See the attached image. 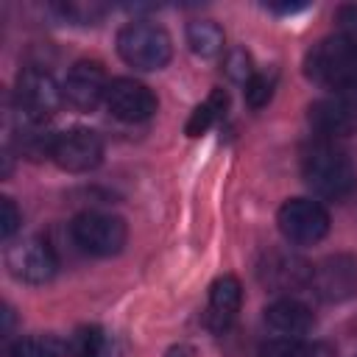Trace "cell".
Segmentation results:
<instances>
[{
	"label": "cell",
	"mask_w": 357,
	"mask_h": 357,
	"mask_svg": "<svg viewBox=\"0 0 357 357\" xmlns=\"http://www.w3.org/2000/svg\"><path fill=\"white\" fill-rule=\"evenodd\" d=\"M64 351L70 349L56 335H20L8 346L11 357H64Z\"/></svg>",
	"instance_id": "obj_19"
},
{
	"label": "cell",
	"mask_w": 357,
	"mask_h": 357,
	"mask_svg": "<svg viewBox=\"0 0 357 357\" xmlns=\"http://www.w3.org/2000/svg\"><path fill=\"white\" fill-rule=\"evenodd\" d=\"M187 45L201 59H215L223 53V31L212 20H195L187 25Z\"/></svg>",
	"instance_id": "obj_17"
},
{
	"label": "cell",
	"mask_w": 357,
	"mask_h": 357,
	"mask_svg": "<svg viewBox=\"0 0 357 357\" xmlns=\"http://www.w3.org/2000/svg\"><path fill=\"white\" fill-rule=\"evenodd\" d=\"M310 276H312V265L287 251H271L259 262V282L273 293H293L310 287Z\"/></svg>",
	"instance_id": "obj_13"
},
{
	"label": "cell",
	"mask_w": 357,
	"mask_h": 357,
	"mask_svg": "<svg viewBox=\"0 0 357 357\" xmlns=\"http://www.w3.org/2000/svg\"><path fill=\"white\" fill-rule=\"evenodd\" d=\"M226 106H229V95H226L223 89H212L209 98L192 109V114H190V120H187V126H184L187 137H201V134H206V131L226 114Z\"/></svg>",
	"instance_id": "obj_16"
},
{
	"label": "cell",
	"mask_w": 357,
	"mask_h": 357,
	"mask_svg": "<svg viewBox=\"0 0 357 357\" xmlns=\"http://www.w3.org/2000/svg\"><path fill=\"white\" fill-rule=\"evenodd\" d=\"M307 187L326 201H346L357 187L351 159L332 142H315L301 159Z\"/></svg>",
	"instance_id": "obj_2"
},
{
	"label": "cell",
	"mask_w": 357,
	"mask_h": 357,
	"mask_svg": "<svg viewBox=\"0 0 357 357\" xmlns=\"http://www.w3.org/2000/svg\"><path fill=\"white\" fill-rule=\"evenodd\" d=\"M70 357H114V343L106 329L84 326L70 340Z\"/></svg>",
	"instance_id": "obj_18"
},
{
	"label": "cell",
	"mask_w": 357,
	"mask_h": 357,
	"mask_svg": "<svg viewBox=\"0 0 357 357\" xmlns=\"http://www.w3.org/2000/svg\"><path fill=\"white\" fill-rule=\"evenodd\" d=\"M117 53L134 70H162L173 56L170 33L148 20L126 22L117 31Z\"/></svg>",
	"instance_id": "obj_3"
},
{
	"label": "cell",
	"mask_w": 357,
	"mask_h": 357,
	"mask_svg": "<svg viewBox=\"0 0 357 357\" xmlns=\"http://www.w3.org/2000/svg\"><path fill=\"white\" fill-rule=\"evenodd\" d=\"M310 290L326 301V304H340L357 296V257L354 254H332L321 259L312 268L310 276Z\"/></svg>",
	"instance_id": "obj_7"
},
{
	"label": "cell",
	"mask_w": 357,
	"mask_h": 357,
	"mask_svg": "<svg viewBox=\"0 0 357 357\" xmlns=\"http://www.w3.org/2000/svg\"><path fill=\"white\" fill-rule=\"evenodd\" d=\"M279 231L293 245H315L329 231V212L312 198H287L276 212Z\"/></svg>",
	"instance_id": "obj_6"
},
{
	"label": "cell",
	"mask_w": 357,
	"mask_h": 357,
	"mask_svg": "<svg viewBox=\"0 0 357 357\" xmlns=\"http://www.w3.org/2000/svg\"><path fill=\"white\" fill-rule=\"evenodd\" d=\"M298 8H304V6L301 3H282V6L268 3V11H279V14H290V11H298Z\"/></svg>",
	"instance_id": "obj_26"
},
{
	"label": "cell",
	"mask_w": 357,
	"mask_h": 357,
	"mask_svg": "<svg viewBox=\"0 0 357 357\" xmlns=\"http://www.w3.org/2000/svg\"><path fill=\"white\" fill-rule=\"evenodd\" d=\"M304 75L337 98L357 100V42L335 33L304 56Z\"/></svg>",
	"instance_id": "obj_1"
},
{
	"label": "cell",
	"mask_w": 357,
	"mask_h": 357,
	"mask_svg": "<svg viewBox=\"0 0 357 357\" xmlns=\"http://www.w3.org/2000/svg\"><path fill=\"white\" fill-rule=\"evenodd\" d=\"M64 92L56 84V78L39 67H25L17 75L14 84V109L22 117V123H33L42 126L47 117L56 114V109L61 106Z\"/></svg>",
	"instance_id": "obj_4"
},
{
	"label": "cell",
	"mask_w": 357,
	"mask_h": 357,
	"mask_svg": "<svg viewBox=\"0 0 357 357\" xmlns=\"http://www.w3.org/2000/svg\"><path fill=\"white\" fill-rule=\"evenodd\" d=\"M223 70H226V75L234 81V84H248V78L257 73L254 70V59H251V53L245 50V47H231L229 53H226V59H223Z\"/></svg>",
	"instance_id": "obj_22"
},
{
	"label": "cell",
	"mask_w": 357,
	"mask_h": 357,
	"mask_svg": "<svg viewBox=\"0 0 357 357\" xmlns=\"http://www.w3.org/2000/svg\"><path fill=\"white\" fill-rule=\"evenodd\" d=\"M106 70L100 61H92V59H81L70 67L64 84H61V92H64V100L78 109V112H92L103 98H106Z\"/></svg>",
	"instance_id": "obj_11"
},
{
	"label": "cell",
	"mask_w": 357,
	"mask_h": 357,
	"mask_svg": "<svg viewBox=\"0 0 357 357\" xmlns=\"http://www.w3.org/2000/svg\"><path fill=\"white\" fill-rule=\"evenodd\" d=\"M6 268L17 282L47 284L56 276L59 262H56V254L47 243L28 237V240H20V243L6 248Z\"/></svg>",
	"instance_id": "obj_9"
},
{
	"label": "cell",
	"mask_w": 357,
	"mask_h": 357,
	"mask_svg": "<svg viewBox=\"0 0 357 357\" xmlns=\"http://www.w3.org/2000/svg\"><path fill=\"white\" fill-rule=\"evenodd\" d=\"M50 159L67 170V173H86V170H95L103 159V139L98 131L92 128H67V131H59L56 134V142H53V153Z\"/></svg>",
	"instance_id": "obj_8"
},
{
	"label": "cell",
	"mask_w": 357,
	"mask_h": 357,
	"mask_svg": "<svg viewBox=\"0 0 357 357\" xmlns=\"http://www.w3.org/2000/svg\"><path fill=\"white\" fill-rule=\"evenodd\" d=\"M73 243L92 257H114L123 251L128 229L126 220L109 212H81L70 223Z\"/></svg>",
	"instance_id": "obj_5"
},
{
	"label": "cell",
	"mask_w": 357,
	"mask_h": 357,
	"mask_svg": "<svg viewBox=\"0 0 357 357\" xmlns=\"http://www.w3.org/2000/svg\"><path fill=\"white\" fill-rule=\"evenodd\" d=\"M276 78L279 73L271 67V70H257L248 84H245V103L251 109H262L271 98H273V89H276Z\"/></svg>",
	"instance_id": "obj_20"
},
{
	"label": "cell",
	"mask_w": 357,
	"mask_h": 357,
	"mask_svg": "<svg viewBox=\"0 0 357 357\" xmlns=\"http://www.w3.org/2000/svg\"><path fill=\"white\" fill-rule=\"evenodd\" d=\"M59 11H61V17L64 20H70V22H75V25H92L95 20H100V14H103V8L100 6H86V3H61V6H56Z\"/></svg>",
	"instance_id": "obj_23"
},
{
	"label": "cell",
	"mask_w": 357,
	"mask_h": 357,
	"mask_svg": "<svg viewBox=\"0 0 357 357\" xmlns=\"http://www.w3.org/2000/svg\"><path fill=\"white\" fill-rule=\"evenodd\" d=\"M20 223H22V212L17 209V204L8 195H3L0 198V237L8 240L20 229Z\"/></svg>",
	"instance_id": "obj_24"
},
{
	"label": "cell",
	"mask_w": 357,
	"mask_h": 357,
	"mask_svg": "<svg viewBox=\"0 0 357 357\" xmlns=\"http://www.w3.org/2000/svg\"><path fill=\"white\" fill-rule=\"evenodd\" d=\"M265 324L282 337H301L315 326V315L304 301L293 296H282L265 307Z\"/></svg>",
	"instance_id": "obj_15"
},
{
	"label": "cell",
	"mask_w": 357,
	"mask_h": 357,
	"mask_svg": "<svg viewBox=\"0 0 357 357\" xmlns=\"http://www.w3.org/2000/svg\"><path fill=\"white\" fill-rule=\"evenodd\" d=\"M243 304V287L237 282V276L226 273L218 276L209 287V301H206V326L212 332H226L231 326V321L237 318Z\"/></svg>",
	"instance_id": "obj_14"
},
{
	"label": "cell",
	"mask_w": 357,
	"mask_h": 357,
	"mask_svg": "<svg viewBox=\"0 0 357 357\" xmlns=\"http://www.w3.org/2000/svg\"><path fill=\"white\" fill-rule=\"evenodd\" d=\"M259 357H318V349L301 337H273L259 346Z\"/></svg>",
	"instance_id": "obj_21"
},
{
	"label": "cell",
	"mask_w": 357,
	"mask_h": 357,
	"mask_svg": "<svg viewBox=\"0 0 357 357\" xmlns=\"http://www.w3.org/2000/svg\"><path fill=\"white\" fill-rule=\"evenodd\" d=\"M106 109L112 117L123 120V123H142L148 117H153L156 112V95L134 78H112L106 86V98H103Z\"/></svg>",
	"instance_id": "obj_10"
},
{
	"label": "cell",
	"mask_w": 357,
	"mask_h": 357,
	"mask_svg": "<svg viewBox=\"0 0 357 357\" xmlns=\"http://www.w3.org/2000/svg\"><path fill=\"white\" fill-rule=\"evenodd\" d=\"M335 22H337L340 36L357 42V6H340L335 11Z\"/></svg>",
	"instance_id": "obj_25"
},
{
	"label": "cell",
	"mask_w": 357,
	"mask_h": 357,
	"mask_svg": "<svg viewBox=\"0 0 357 357\" xmlns=\"http://www.w3.org/2000/svg\"><path fill=\"white\" fill-rule=\"evenodd\" d=\"M307 120H310L312 131H318L326 139L351 137V134H357V100L337 98V95L321 98V100L310 103Z\"/></svg>",
	"instance_id": "obj_12"
}]
</instances>
